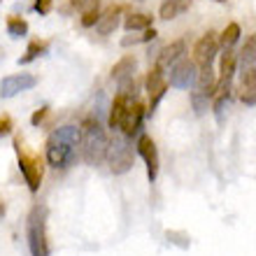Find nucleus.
Instances as JSON below:
<instances>
[{
	"label": "nucleus",
	"instance_id": "nucleus-1",
	"mask_svg": "<svg viewBox=\"0 0 256 256\" xmlns=\"http://www.w3.org/2000/svg\"><path fill=\"white\" fill-rule=\"evenodd\" d=\"M77 147H80V126H61L49 135L47 140V163L56 170L70 168L77 158Z\"/></svg>",
	"mask_w": 256,
	"mask_h": 256
},
{
	"label": "nucleus",
	"instance_id": "nucleus-2",
	"mask_svg": "<svg viewBox=\"0 0 256 256\" xmlns=\"http://www.w3.org/2000/svg\"><path fill=\"white\" fill-rule=\"evenodd\" d=\"M110 138L105 133L102 124L98 122V116H86L80 126V147H82V158L88 166H100L108 154Z\"/></svg>",
	"mask_w": 256,
	"mask_h": 256
},
{
	"label": "nucleus",
	"instance_id": "nucleus-3",
	"mask_svg": "<svg viewBox=\"0 0 256 256\" xmlns=\"http://www.w3.org/2000/svg\"><path fill=\"white\" fill-rule=\"evenodd\" d=\"M14 147H16V156H19V168L21 175L26 180L28 189L38 194L42 184V177H44V163H42V156L30 152V149L24 147L21 138H14Z\"/></svg>",
	"mask_w": 256,
	"mask_h": 256
},
{
	"label": "nucleus",
	"instance_id": "nucleus-4",
	"mask_svg": "<svg viewBox=\"0 0 256 256\" xmlns=\"http://www.w3.org/2000/svg\"><path fill=\"white\" fill-rule=\"evenodd\" d=\"M28 247L33 256H49L47 242V210L35 205L28 214Z\"/></svg>",
	"mask_w": 256,
	"mask_h": 256
},
{
	"label": "nucleus",
	"instance_id": "nucleus-5",
	"mask_svg": "<svg viewBox=\"0 0 256 256\" xmlns=\"http://www.w3.org/2000/svg\"><path fill=\"white\" fill-rule=\"evenodd\" d=\"M105 161L110 163V172H114V175H124L133 168V147H130L126 135L114 133V138L108 144Z\"/></svg>",
	"mask_w": 256,
	"mask_h": 256
},
{
	"label": "nucleus",
	"instance_id": "nucleus-6",
	"mask_svg": "<svg viewBox=\"0 0 256 256\" xmlns=\"http://www.w3.org/2000/svg\"><path fill=\"white\" fill-rule=\"evenodd\" d=\"M144 114H147V112H144V105H142L138 98H130V100H128V105H126V112H124L122 124H119L122 135H126L128 140H130V138H135V135L140 133Z\"/></svg>",
	"mask_w": 256,
	"mask_h": 256
},
{
	"label": "nucleus",
	"instance_id": "nucleus-7",
	"mask_svg": "<svg viewBox=\"0 0 256 256\" xmlns=\"http://www.w3.org/2000/svg\"><path fill=\"white\" fill-rule=\"evenodd\" d=\"M198 77V66L189 58H180L170 70V86L175 88H191Z\"/></svg>",
	"mask_w": 256,
	"mask_h": 256
},
{
	"label": "nucleus",
	"instance_id": "nucleus-8",
	"mask_svg": "<svg viewBox=\"0 0 256 256\" xmlns=\"http://www.w3.org/2000/svg\"><path fill=\"white\" fill-rule=\"evenodd\" d=\"M216 49H219V38H216L214 30H208L200 40L196 42L194 63L196 66H200V68L212 66V61H214V56H216Z\"/></svg>",
	"mask_w": 256,
	"mask_h": 256
},
{
	"label": "nucleus",
	"instance_id": "nucleus-9",
	"mask_svg": "<svg viewBox=\"0 0 256 256\" xmlns=\"http://www.w3.org/2000/svg\"><path fill=\"white\" fill-rule=\"evenodd\" d=\"M168 91V82H166V70L154 66L147 74V94H149V114L156 110V105L161 102V98Z\"/></svg>",
	"mask_w": 256,
	"mask_h": 256
},
{
	"label": "nucleus",
	"instance_id": "nucleus-10",
	"mask_svg": "<svg viewBox=\"0 0 256 256\" xmlns=\"http://www.w3.org/2000/svg\"><path fill=\"white\" fill-rule=\"evenodd\" d=\"M38 84V77L30 72H16V74H10L5 80L0 82V96L2 98H12V96L21 94V91H28Z\"/></svg>",
	"mask_w": 256,
	"mask_h": 256
},
{
	"label": "nucleus",
	"instance_id": "nucleus-11",
	"mask_svg": "<svg viewBox=\"0 0 256 256\" xmlns=\"http://www.w3.org/2000/svg\"><path fill=\"white\" fill-rule=\"evenodd\" d=\"M138 154L147 163L149 182H154L156 177H158V149H156V142L152 140L149 135H140V138H138Z\"/></svg>",
	"mask_w": 256,
	"mask_h": 256
},
{
	"label": "nucleus",
	"instance_id": "nucleus-12",
	"mask_svg": "<svg viewBox=\"0 0 256 256\" xmlns=\"http://www.w3.org/2000/svg\"><path fill=\"white\" fill-rule=\"evenodd\" d=\"M184 49H186L184 40H175V42H170V44H166V47L158 52V56H156V66L161 68V70H168L170 66H175L184 56Z\"/></svg>",
	"mask_w": 256,
	"mask_h": 256
},
{
	"label": "nucleus",
	"instance_id": "nucleus-13",
	"mask_svg": "<svg viewBox=\"0 0 256 256\" xmlns=\"http://www.w3.org/2000/svg\"><path fill=\"white\" fill-rule=\"evenodd\" d=\"M194 91H198V94H202V96H208V98H214L216 77H214V70H212V66H205V68H200V70H198V77H196Z\"/></svg>",
	"mask_w": 256,
	"mask_h": 256
},
{
	"label": "nucleus",
	"instance_id": "nucleus-14",
	"mask_svg": "<svg viewBox=\"0 0 256 256\" xmlns=\"http://www.w3.org/2000/svg\"><path fill=\"white\" fill-rule=\"evenodd\" d=\"M240 98H242L244 105H256V66L247 68L242 74V82H240Z\"/></svg>",
	"mask_w": 256,
	"mask_h": 256
},
{
	"label": "nucleus",
	"instance_id": "nucleus-15",
	"mask_svg": "<svg viewBox=\"0 0 256 256\" xmlns=\"http://www.w3.org/2000/svg\"><path fill=\"white\" fill-rule=\"evenodd\" d=\"M119 12H122V7H108L105 12L100 14V19H98V24H96V30L100 35H112L116 30V26H119Z\"/></svg>",
	"mask_w": 256,
	"mask_h": 256
},
{
	"label": "nucleus",
	"instance_id": "nucleus-16",
	"mask_svg": "<svg viewBox=\"0 0 256 256\" xmlns=\"http://www.w3.org/2000/svg\"><path fill=\"white\" fill-rule=\"evenodd\" d=\"M128 100H130V98H126V96H122V94H116V98L112 100V105H110V119H108V124H110V128H112V130H116V128H119V124H122Z\"/></svg>",
	"mask_w": 256,
	"mask_h": 256
},
{
	"label": "nucleus",
	"instance_id": "nucleus-17",
	"mask_svg": "<svg viewBox=\"0 0 256 256\" xmlns=\"http://www.w3.org/2000/svg\"><path fill=\"white\" fill-rule=\"evenodd\" d=\"M189 5H191V0H166L161 5V19H166V21L175 19L182 12H186Z\"/></svg>",
	"mask_w": 256,
	"mask_h": 256
},
{
	"label": "nucleus",
	"instance_id": "nucleus-18",
	"mask_svg": "<svg viewBox=\"0 0 256 256\" xmlns=\"http://www.w3.org/2000/svg\"><path fill=\"white\" fill-rule=\"evenodd\" d=\"M152 14H144V12H135V14H128L126 21H124V28H126L128 33L130 30H147L152 28Z\"/></svg>",
	"mask_w": 256,
	"mask_h": 256
},
{
	"label": "nucleus",
	"instance_id": "nucleus-19",
	"mask_svg": "<svg viewBox=\"0 0 256 256\" xmlns=\"http://www.w3.org/2000/svg\"><path fill=\"white\" fill-rule=\"evenodd\" d=\"M135 58L133 56H124L119 63H114V68H112V80L114 82H122L126 80V77H133L135 74Z\"/></svg>",
	"mask_w": 256,
	"mask_h": 256
},
{
	"label": "nucleus",
	"instance_id": "nucleus-20",
	"mask_svg": "<svg viewBox=\"0 0 256 256\" xmlns=\"http://www.w3.org/2000/svg\"><path fill=\"white\" fill-rule=\"evenodd\" d=\"M240 61H242V68H254L256 66V33L250 35V40L244 42V49L240 54Z\"/></svg>",
	"mask_w": 256,
	"mask_h": 256
},
{
	"label": "nucleus",
	"instance_id": "nucleus-21",
	"mask_svg": "<svg viewBox=\"0 0 256 256\" xmlns=\"http://www.w3.org/2000/svg\"><path fill=\"white\" fill-rule=\"evenodd\" d=\"M44 52H47V42L33 40L30 44H28V49H26V56H21V58H19V66H26V63L35 61V58H38V56H42Z\"/></svg>",
	"mask_w": 256,
	"mask_h": 256
},
{
	"label": "nucleus",
	"instance_id": "nucleus-22",
	"mask_svg": "<svg viewBox=\"0 0 256 256\" xmlns=\"http://www.w3.org/2000/svg\"><path fill=\"white\" fill-rule=\"evenodd\" d=\"M238 40H240V26H238V24H228L226 30L222 33V38H219V47L233 49V44H236Z\"/></svg>",
	"mask_w": 256,
	"mask_h": 256
},
{
	"label": "nucleus",
	"instance_id": "nucleus-23",
	"mask_svg": "<svg viewBox=\"0 0 256 256\" xmlns=\"http://www.w3.org/2000/svg\"><path fill=\"white\" fill-rule=\"evenodd\" d=\"M7 33L12 35V38H24L28 33V24L21 16H10L7 19Z\"/></svg>",
	"mask_w": 256,
	"mask_h": 256
},
{
	"label": "nucleus",
	"instance_id": "nucleus-24",
	"mask_svg": "<svg viewBox=\"0 0 256 256\" xmlns=\"http://www.w3.org/2000/svg\"><path fill=\"white\" fill-rule=\"evenodd\" d=\"M156 38V30L154 26L147 28V30H142V35H126L122 40V47H130V44H142V42H152Z\"/></svg>",
	"mask_w": 256,
	"mask_h": 256
},
{
	"label": "nucleus",
	"instance_id": "nucleus-25",
	"mask_svg": "<svg viewBox=\"0 0 256 256\" xmlns=\"http://www.w3.org/2000/svg\"><path fill=\"white\" fill-rule=\"evenodd\" d=\"M191 105H194L196 114H205L208 108H210V98L208 96H202V94H198V91H191Z\"/></svg>",
	"mask_w": 256,
	"mask_h": 256
},
{
	"label": "nucleus",
	"instance_id": "nucleus-26",
	"mask_svg": "<svg viewBox=\"0 0 256 256\" xmlns=\"http://www.w3.org/2000/svg\"><path fill=\"white\" fill-rule=\"evenodd\" d=\"M98 19H100V10L98 7H94V10H86V12H82V26L84 28H91L98 24Z\"/></svg>",
	"mask_w": 256,
	"mask_h": 256
},
{
	"label": "nucleus",
	"instance_id": "nucleus-27",
	"mask_svg": "<svg viewBox=\"0 0 256 256\" xmlns=\"http://www.w3.org/2000/svg\"><path fill=\"white\" fill-rule=\"evenodd\" d=\"M72 5L80 10V12H86V10H94L98 7V0H72Z\"/></svg>",
	"mask_w": 256,
	"mask_h": 256
},
{
	"label": "nucleus",
	"instance_id": "nucleus-28",
	"mask_svg": "<svg viewBox=\"0 0 256 256\" xmlns=\"http://www.w3.org/2000/svg\"><path fill=\"white\" fill-rule=\"evenodd\" d=\"M12 133V119L10 116H0V138Z\"/></svg>",
	"mask_w": 256,
	"mask_h": 256
},
{
	"label": "nucleus",
	"instance_id": "nucleus-29",
	"mask_svg": "<svg viewBox=\"0 0 256 256\" xmlns=\"http://www.w3.org/2000/svg\"><path fill=\"white\" fill-rule=\"evenodd\" d=\"M52 10V0H35V12L38 14H49Z\"/></svg>",
	"mask_w": 256,
	"mask_h": 256
},
{
	"label": "nucleus",
	"instance_id": "nucleus-30",
	"mask_svg": "<svg viewBox=\"0 0 256 256\" xmlns=\"http://www.w3.org/2000/svg\"><path fill=\"white\" fill-rule=\"evenodd\" d=\"M47 112H49V108H42V110H38L33 116H30V124L33 126H38V124H42L44 122V116H47Z\"/></svg>",
	"mask_w": 256,
	"mask_h": 256
},
{
	"label": "nucleus",
	"instance_id": "nucleus-31",
	"mask_svg": "<svg viewBox=\"0 0 256 256\" xmlns=\"http://www.w3.org/2000/svg\"><path fill=\"white\" fill-rule=\"evenodd\" d=\"M2 214H5V202L0 200V216H2Z\"/></svg>",
	"mask_w": 256,
	"mask_h": 256
},
{
	"label": "nucleus",
	"instance_id": "nucleus-32",
	"mask_svg": "<svg viewBox=\"0 0 256 256\" xmlns=\"http://www.w3.org/2000/svg\"><path fill=\"white\" fill-rule=\"evenodd\" d=\"M216 2H226V0H216Z\"/></svg>",
	"mask_w": 256,
	"mask_h": 256
}]
</instances>
